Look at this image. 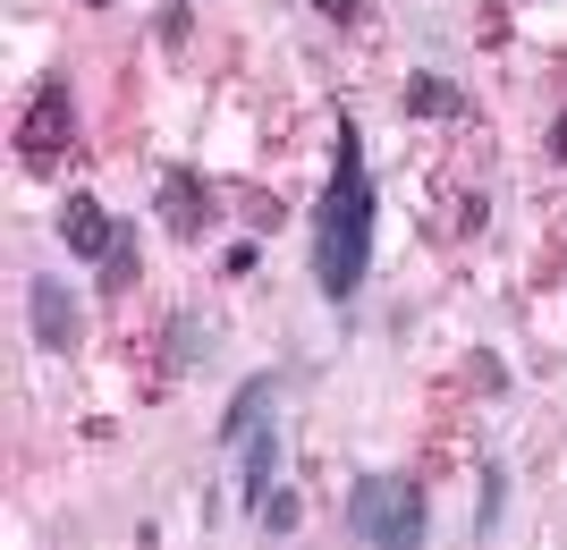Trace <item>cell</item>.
Returning a JSON list of instances; mask_svg holds the SVG:
<instances>
[{"mask_svg": "<svg viewBox=\"0 0 567 550\" xmlns=\"http://www.w3.org/2000/svg\"><path fill=\"white\" fill-rule=\"evenodd\" d=\"M373 169H364V136H355V120H339V144H331V178H322V195H313V280H322V297L331 305H348L355 288H364V271H373Z\"/></svg>", "mask_w": 567, "mask_h": 550, "instance_id": "6da1fadb", "label": "cell"}, {"mask_svg": "<svg viewBox=\"0 0 567 550\" xmlns=\"http://www.w3.org/2000/svg\"><path fill=\"white\" fill-rule=\"evenodd\" d=\"M348 533L355 542H390V550H415L432 533V500H424V482H406V475H364L348 491Z\"/></svg>", "mask_w": 567, "mask_h": 550, "instance_id": "7a4b0ae2", "label": "cell"}, {"mask_svg": "<svg viewBox=\"0 0 567 550\" xmlns=\"http://www.w3.org/2000/svg\"><path fill=\"white\" fill-rule=\"evenodd\" d=\"M76 153V94L51 76L43 94L25 102V120H18V162L34 169V178H51V169Z\"/></svg>", "mask_w": 567, "mask_h": 550, "instance_id": "3957f363", "label": "cell"}, {"mask_svg": "<svg viewBox=\"0 0 567 550\" xmlns=\"http://www.w3.org/2000/svg\"><path fill=\"white\" fill-rule=\"evenodd\" d=\"M25 322H34V347H51V356H69L76 339H85V305H76L69 280H51V271L25 280Z\"/></svg>", "mask_w": 567, "mask_h": 550, "instance_id": "277c9868", "label": "cell"}, {"mask_svg": "<svg viewBox=\"0 0 567 550\" xmlns=\"http://www.w3.org/2000/svg\"><path fill=\"white\" fill-rule=\"evenodd\" d=\"M60 246H69L76 263H111L127 238H118V220L102 212L94 195H69V204H60Z\"/></svg>", "mask_w": 567, "mask_h": 550, "instance_id": "5b68a950", "label": "cell"}, {"mask_svg": "<svg viewBox=\"0 0 567 550\" xmlns=\"http://www.w3.org/2000/svg\"><path fill=\"white\" fill-rule=\"evenodd\" d=\"M153 204H162L169 238H204V229H213V187H204L195 169H162V195H153Z\"/></svg>", "mask_w": 567, "mask_h": 550, "instance_id": "8992f818", "label": "cell"}, {"mask_svg": "<svg viewBox=\"0 0 567 550\" xmlns=\"http://www.w3.org/2000/svg\"><path fill=\"white\" fill-rule=\"evenodd\" d=\"M271 482H280V432L255 424L246 440H237V491H246V500H262Z\"/></svg>", "mask_w": 567, "mask_h": 550, "instance_id": "52a82bcc", "label": "cell"}, {"mask_svg": "<svg viewBox=\"0 0 567 550\" xmlns=\"http://www.w3.org/2000/svg\"><path fill=\"white\" fill-rule=\"evenodd\" d=\"M271 398H280V382H271V373H255V382L229 398V415H220V440L237 449V440H246L255 424H271Z\"/></svg>", "mask_w": 567, "mask_h": 550, "instance_id": "ba28073f", "label": "cell"}, {"mask_svg": "<svg viewBox=\"0 0 567 550\" xmlns=\"http://www.w3.org/2000/svg\"><path fill=\"white\" fill-rule=\"evenodd\" d=\"M406 111H415V120H450L457 94L441 85V76H415V85H406Z\"/></svg>", "mask_w": 567, "mask_h": 550, "instance_id": "9c48e42d", "label": "cell"}, {"mask_svg": "<svg viewBox=\"0 0 567 550\" xmlns=\"http://www.w3.org/2000/svg\"><path fill=\"white\" fill-rule=\"evenodd\" d=\"M255 517H262V526H271V533H288V526H297V517H306V508H297V491H280V482H271V491H262V500H255Z\"/></svg>", "mask_w": 567, "mask_h": 550, "instance_id": "30bf717a", "label": "cell"}, {"mask_svg": "<svg viewBox=\"0 0 567 550\" xmlns=\"http://www.w3.org/2000/svg\"><path fill=\"white\" fill-rule=\"evenodd\" d=\"M499 482H508V475H483V508H474V533H492V526H499Z\"/></svg>", "mask_w": 567, "mask_h": 550, "instance_id": "8fae6325", "label": "cell"}, {"mask_svg": "<svg viewBox=\"0 0 567 550\" xmlns=\"http://www.w3.org/2000/svg\"><path fill=\"white\" fill-rule=\"evenodd\" d=\"M127 280H136V246H118L111 263H102V288H127Z\"/></svg>", "mask_w": 567, "mask_h": 550, "instance_id": "7c38bea8", "label": "cell"}, {"mask_svg": "<svg viewBox=\"0 0 567 550\" xmlns=\"http://www.w3.org/2000/svg\"><path fill=\"white\" fill-rule=\"evenodd\" d=\"M313 9H322L331 25H355V18H364V0H313Z\"/></svg>", "mask_w": 567, "mask_h": 550, "instance_id": "4fadbf2b", "label": "cell"}, {"mask_svg": "<svg viewBox=\"0 0 567 550\" xmlns=\"http://www.w3.org/2000/svg\"><path fill=\"white\" fill-rule=\"evenodd\" d=\"M162 34H187V0H162Z\"/></svg>", "mask_w": 567, "mask_h": 550, "instance_id": "5bb4252c", "label": "cell"}, {"mask_svg": "<svg viewBox=\"0 0 567 550\" xmlns=\"http://www.w3.org/2000/svg\"><path fill=\"white\" fill-rule=\"evenodd\" d=\"M550 153L567 162V102H559V120H550Z\"/></svg>", "mask_w": 567, "mask_h": 550, "instance_id": "9a60e30c", "label": "cell"}, {"mask_svg": "<svg viewBox=\"0 0 567 550\" xmlns=\"http://www.w3.org/2000/svg\"><path fill=\"white\" fill-rule=\"evenodd\" d=\"M85 9H111V0H85Z\"/></svg>", "mask_w": 567, "mask_h": 550, "instance_id": "2e32d148", "label": "cell"}]
</instances>
